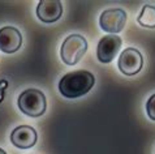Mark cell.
Returning a JSON list of instances; mask_svg holds the SVG:
<instances>
[{"instance_id":"1","label":"cell","mask_w":155,"mask_h":154,"mask_svg":"<svg viewBox=\"0 0 155 154\" xmlns=\"http://www.w3.org/2000/svg\"><path fill=\"white\" fill-rule=\"evenodd\" d=\"M95 84V77L89 71H74L64 75L59 82V92L65 98H80L87 94Z\"/></svg>"},{"instance_id":"2","label":"cell","mask_w":155,"mask_h":154,"mask_svg":"<svg viewBox=\"0 0 155 154\" xmlns=\"http://www.w3.org/2000/svg\"><path fill=\"white\" fill-rule=\"evenodd\" d=\"M18 109L21 112L28 115L30 118H38L42 116L47 107L46 97L41 90L38 89H26L22 92L17 101Z\"/></svg>"},{"instance_id":"3","label":"cell","mask_w":155,"mask_h":154,"mask_svg":"<svg viewBox=\"0 0 155 154\" xmlns=\"http://www.w3.org/2000/svg\"><path fill=\"white\" fill-rule=\"evenodd\" d=\"M87 51V41L80 34H71L64 39L60 56L67 65H74L78 63Z\"/></svg>"},{"instance_id":"4","label":"cell","mask_w":155,"mask_h":154,"mask_svg":"<svg viewBox=\"0 0 155 154\" xmlns=\"http://www.w3.org/2000/svg\"><path fill=\"white\" fill-rule=\"evenodd\" d=\"M127 22V13L121 8H111L102 12L99 17V25L106 33H111L116 35L125 26Z\"/></svg>"},{"instance_id":"5","label":"cell","mask_w":155,"mask_h":154,"mask_svg":"<svg viewBox=\"0 0 155 154\" xmlns=\"http://www.w3.org/2000/svg\"><path fill=\"white\" fill-rule=\"evenodd\" d=\"M119 69L125 76H134L142 69L143 65V58L137 49L129 47L120 54L117 62Z\"/></svg>"},{"instance_id":"6","label":"cell","mask_w":155,"mask_h":154,"mask_svg":"<svg viewBox=\"0 0 155 154\" xmlns=\"http://www.w3.org/2000/svg\"><path fill=\"white\" fill-rule=\"evenodd\" d=\"M120 47H121V38L119 35H108L103 37L98 43L97 47V58L101 63H111L115 56L119 54Z\"/></svg>"},{"instance_id":"7","label":"cell","mask_w":155,"mask_h":154,"mask_svg":"<svg viewBox=\"0 0 155 154\" xmlns=\"http://www.w3.org/2000/svg\"><path fill=\"white\" fill-rule=\"evenodd\" d=\"M22 45V35L13 26H4L0 29V51L13 54Z\"/></svg>"},{"instance_id":"8","label":"cell","mask_w":155,"mask_h":154,"mask_svg":"<svg viewBox=\"0 0 155 154\" xmlns=\"http://www.w3.org/2000/svg\"><path fill=\"white\" fill-rule=\"evenodd\" d=\"M11 142L18 149H29L37 142V131L30 126L16 127L11 133Z\"/></svg>"},{"instance_id":"9","label":"cell","mask_w":155,"mask_h":154,"mask_svg":"<svg viewBox=\"0 0 155 154\" xmlns=\"http://www.w3.org/2000/svg\"><path fill=\"white\" fill-rule=\"evenodd\" d=\"M63 15V5L58 0L54 2H39L37 5V16L42 22L51 24L58 21Z\"/></svg>"},{"instance_id":"10","label":"cell","mask_w":155,"mask_h":154,"mask_svg":"<svg viewBox=\"0 0 155 154\" xmlns=\"http://www.w3.org/2000/svg\"><path fill=\"white\" fill-rule=\"evenodd\" d=\"M137 22L143 28H155V7L154 5H145L142 8L140 16L137 17Z\"/></svg>"},{"instance_id":"11","label":"cell","mask_w":155,"mask_h":154,"mask_svg":"<svg viewBox=\"0 0 155 154\" xmlns=\"http://www.w3.org/2000/svg\"><path fill=\"white\" fill-rule=\"evenodd\" d=\"M146 111H147L149 118L155 122V94H153V95L149 98L147 103H146Z\"/></svg>"},{"instance_id":"12","label":"cell","mask_w":155,"mask_h":154,"mask_svg":"<svg viewBox=\"0 0 155 154\" xmlns=\"http://www.w3.org/2000/svg\"><path fill=\"white\" fill-rule=\"evenodd\" d=\"M0 154H7V153H5V152H4V150H3V149H2V148H0Z\"/></svg>"}]
</instances>
